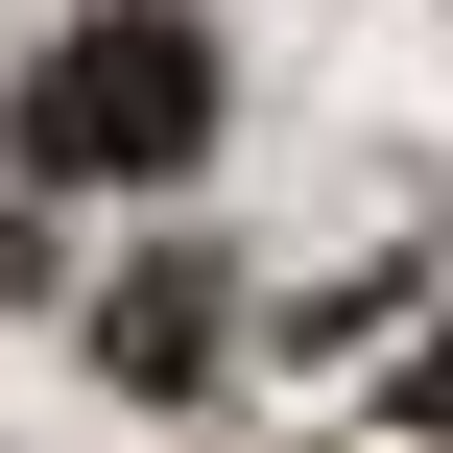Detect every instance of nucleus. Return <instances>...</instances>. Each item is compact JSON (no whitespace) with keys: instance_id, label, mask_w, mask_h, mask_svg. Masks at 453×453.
I'll use <instances>...</instances> for the list:
<instances>
[{"instance_id":"f257e3e1","label":"nucleus","mask_w":453,"mask_h":453,"mask_svg":"<svg viewBox=\"0 0 453 453\" xmlns=\"http://www.w3.org/2000/svg\"><path fill=\"white\" fill-rule=\"evenodd\" d=\"M24 167H48V191H191V167H215V24H191V0H96V24H48V72H24Z\"/></svg>"},{"instance_id":"f03ea898","label":"nucleus","mask_w":453,"mask_h":453,"mask_svg":"<svg viewBox=\"0 0 453 453\" xmlns=\"http://www.w3.org/2000/svg\"><path fill=\"white\" fill-rule=\"evenodd\" d=\"M96 358H119V382H191V358H215V287H191V263H143V287L96 311Z\"/></svg>"},{"instance_id":"7ed1b4c3","label":"nucleus","mask_w":453,"mask_h":453,"mask_svg":"<svg viewBox=\"0 0 453 453\" xmlns=\"http://www.w3.org/2000/svg\"><path fill=\"white\" fill-rule=\"evenodd\" d=\"M430 406H453V358H430Z\"/></svg>"}]
</instances>
